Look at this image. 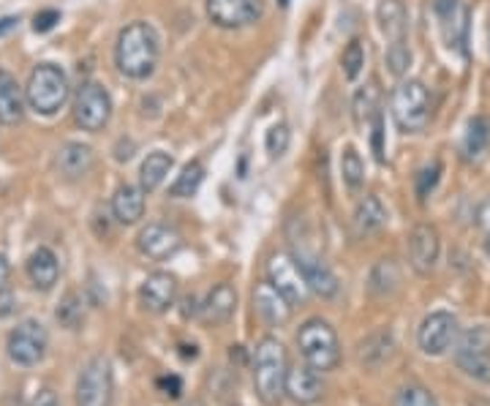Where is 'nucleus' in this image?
Returning a JSON list of instances; mask_svg holds the SVG:
<instances>
[{
  "instance_id": "f257e3e1",
  "label": "nucleus",
  "mask_w": 490,
  "mask_h": 406,
  "mask_svg": "<svg viewBox=\"0 0 490 406\" xmlns=\"http://www.w3.org/2000/svg\"><path fill=\"white\" fill-rule=\"evenodd\" d=\"M161 55L158 33L150 23H131L120 31L115 44V66L128 79L153 77Z\"/></svg>"
},
{
  "instance_id": "f03ea898",
  "label": "nucleus",
  "mask_w": 490,
  "mask_h": 406,
  "mask_svg": "<svg viewBox=\"0 0 490 406\" xmlns=\"http://www.w3.org/2000/svg\"><path fill=\"white\" fill-rule=\"evenodd\" d=\"M289 355L275 336H264L254 349V387L264 406H275L286 392Z\"/></svg>"
},
{
  "instance_id": "7ed1b4c3",
  "label": "nucleus",
  "mask_w": 490,
  "mask_h": 406,
  "mask_svg": "<svg viewBox=\"0 0 490 406\" xmlns=\"http://www.w3.org/2000/svg\"><path fill=\"white\" fill-rule=\"evenodd\" d=\"M297 346L302 360L316 368V371H333L341 363V341L336 328L321 319V317H310L300 325L297 330Z\"/></svg>"
},
{
  "instance_id": "20e7f679",
  "label": "nucleus",
  "mask_w": 490,
  "mask_h": 406,
  "mask_svg": "<svg viewBox=\"0 0 490 406\" xmlns=\"http://www.w3.org/2000/svg\"><path fill=\"white\" fill-rule=\"evenodd\" d=\"M69 77L63 74L60 66L55 63H39L33 71H31V79H28V88H25V98L31 104L33 112L39 115H58L66 101H69Z\"/></svg>"
},
{
  "instance_id": "39448f33",
  "label": "nucleus",
  "mask_w": 490,
  "mask_h": 406,
  "mask_svg": "<svg viewBox=\"0 0 490 406\" xmlns=\"http://www.w3.org/2000/svg\"><path fill=\"white\" fill-rule=\"evenodd\" d=\"M390 109L403 134H420L430 123V93L420 79H401L393 90Z\"/></svg>"
},
{
  "instance_id": "423d86ee",
  "label": "nucleus",
  "mask_w": 490,
  "mask_h": 406,
  "mask_svg": "<svg viewBox=\"0 0 490 406\" xmlns=\"http://www.w3.org/2000/svg\"><path fill=\"white\" fill-rule=\"evenodd\" d=\"M455 365L466 376L490 384V328L476 325L460 333L455 341Z\"/></svg>"
},
{
  "instance_id": "0eeeda50",
  "label": "nucleus",
  "mask_w": 490,
  "mask_h": 406,
  "mask_svg": "<svg viewBox=\"0 0 490 406\" xmlns=\"http://www.w3.org/2000/svg\"><path fill=\"white\" fill-rule=\"evenodd\" d=\"M77 406H112L115 401V376L106 357H93L85 363L74 390Z\"/></svg>"
},
{
  "instance_id": "6e6552de",
  "label": "nucleus",
  "mask_w": 490,
  "mask_h": 406,
  "mask_svg": "<svg viewBox=\"0 0 490 406\" xmlns=\"http://www.w3.org/2000/svg\"><path fill=\"white\" fill-rule=\"evenodd\" d=\"M267 281L291 303V306H305L310 300V287L302 276V270L297 267L294 256L278 251L267 259Z\"/></svg>"
},
{
  "instance_id": "1a4fd4ad",
  "label": "nucleus",
  "mask_w": 490,
  "mask_h": 406,
  "mask_svg": "<svg viewBox=\"0 0 490 406\" xmlns=\"http://www.w3.org/2000/svg\"><path fill=\"white\" fill-rule=\"evenodd\" d=\"M47 346H50V336H47L44 325L36 319L20 322L9 333V341H6V352H9L12 363H17L23 368L39 365L47 355Z\"/></svg>"
},
{
  "instance_id": "9d476101",
  "label": "nucleus",
  "mask_w": 490,
  "mask_h": 406,
  "mask_svg": "<svg viewBox=\"0 0 490 406\" xmlns=\"http://www.w3.org/2000/svg\"><path fill=\"white\" fill-rule=\"evenodd\" d=\"M433 14L439 20L441 39L458 55H468V33H471V14L463 0H433Z\"/></svg>"
},
{
  "instance_id": "9b49d317",
  "label": "nucleus",
  "mask_w": 490,
  "mask_h": 406,
  "mask_svg": "<svg viewBox=\"0 0 490 406\" xmlns=\"http://www.w3.org/2000/svg\"><path fill=\"white\" fill-rule=\"evenodd\" d=\"M112 117V98L104 85L98 82H85L82 90L77 93L74 101V120L85 131H101Z\"/></svg>"
},
{
  "instance_id": "f8f14e48",
  "label": "nucleus",
  "mask_w": 490,
  "mask_h": 406,
  "mask_svg": "<svg viewBox=\"0 0 490 406\" xmlns=\"http://www.w3.org/2000/svg\"><path fill=\"white\" fill-rule=\"evenodd\" d=\"M458 341V319L449 314V311H433L428 314L422 322H420V330H417V346L430 355V357H439L444 355L447 349H452Z\"/></svg>"
},
{
  "instance_id": "ddd939ff",
  "label": "nucleus",
  "mask_w": 490,
  "mask_h": 406,
  "mask_svg": "<svg viewBox=\"0 0 490 406\" xmlns=\"http://www.w3.org/2000/svg\"><path fill=\"white\" fill-rule=\"evenodd\" d=\"M262 0H208V17L216 28L240 31L262 17Z\"/></svg>"
},
{
  "instance_id": "4468645a",
  "label": "nucleus",
  "mask_w": 490,
  "mask_h": 406,
  "mask_svg": "<svg viewBox=\"0 0 490 406\" xmlns=\"http://www.w3.org/2000/svg\"><path fill=\"white\" fill-rule=\"evenodd\" d=\"M406 251H409V264L417 270L420 276H430L436 270L439 254H441V237L439 229L433 224H417L409 232L406 240Z\"/></svg>"
},
{
  "instance_id": "2eb2a0df",
  "label": "nucleus",
  "mask_w": 490,
  "mask_h": 406,
  "mask_svg": "<svg viewBox=\"0 0 490 406\" xmlns=\"http://www.w3.org/2000/svg\"><path fill=\"white\" fill-rule=\"evenodd\" d=\"M180 245H183V237H180V232H178L175 226H170V224L153 221V224H147V226L136 235V248H139L147 259H155V262L175 256V254L180 251Z\"/></svg>"
},
{
  "instance_id": "dca6fc26",
  "label": "nucleus",
  "mask_w": 490,
  "mask_h": 406,
  "mask_svg": "<svg viewBox=\"0 0 490 406\" xmlns=\"http://www.w3.org/2000/svg\"><path fill=\"white\" fill-rule=\"evenodd\" d=\"M294 262L297 267L302 270V276L310 287L313 295L324 298V300H333L338 292H341V284H338V276L330 270V264H327L324 259H319L316 254L310 251H300L294 254Z\"/></svg>"
},
{
  "instance_id": "f3484780",
  "label": "nucleus",
  "mask_w": 490,
  "mask_h": 406,
  "mask_svg": "<svg viewBox=\"0 0 490 406\" xmlns=\"http://www.w3.org/2000/svg\"><path fill=\"white\" fill-rule=\"evenodd\" d=\"M139 300L150 314H167L178 300V279L172 273H150L139 290Z\"/></svg>"
},
{
  "instance_id": "a211bd4d",
  "label": "nucleus",
  "mask_w": 490,
  "mask_h": 406,
  "mask_svg": "<svg viewBox=\"0 0 490 406\" xmlns=\"http://www.w3.org/2000/svg\"><path fill=\"white\" fill-rule=\"evenodd\" d=\"M254 309L259 314V319L267 325V328H283L289 319H291V303L270 284V281H262L256 284L254 290Z\"/></svg>"
},
{
  "instance_id": "6ab92c4d",
  "label": "nucleus",
  "mask_w": 490,
  "mask_h": 406,
  "mask_svg": "<svg viewBox=\"0 0 490 406\" xmlns=\"http://www.w3.org/2000/svg\"><path fill=\"white\" fill-rule=\"evenodd\" d=\"M324 392V384H321V376L316 368H310L308 363L305 365H289V374H286V395L300 403V406H310L321 398Z\"/></svg>"
},
{
  "instance_id": "aec40b11",
  "label": "nucleus",
  "mask_w": 490,
  "mask_h": 406,
  "mask_svg": "<svg viewBox=\"0 0 490 406\" xmlns=\"http://www.w3.org/2000/svg\"><path fill=\"white\" fill-rule=\"evenodd\" d=\"M25 88H20L17 77H12L6 69H0V123L14 125L25 115Z\"/></svg>"
},
{
  "instance_id": "412c9836",
  "label": "nucleus",
  "mask_w": 490,
  "mask_h": 406,
  "mask_svg": "<svg viewBox=\"0 0 490 406\" xmlns=\"http://www.w3.org/2000/svg\"><path fill=\"white\" fill-rule=\"evenodd\" d=\"M28 279L42 292H50L58 284V279H60V262H58L52 248L42 245V248H36L31 254V259H28Z\"/></svg>"
},
{
  "instance_id": "4be33fe9",
  "label": "nucleus",
  "mask_w": 490,
  "mask_h": 406,
  "mask_svg": "<svg viewBox=\"0 0 490 406\" xmlns=\"http://www.w3.org/2000/svg\"><path fill=\"white\" fill-rule=\"evenodd\" d=\"M352 226H355L357 237L376 235V232H382L387 226V208L382 205V199L376 194H365L357 202L355 216H352Z\"/></svg>"
},
{
  "instance_id": "5701e85b",
  "label": "nucleus",
  "mask_w": 490,
  "mask_h": 406,
  "mask_svg": "<svg viewBox=\"0 0 490 406\" xmlns=\"http://www.w3.org/2000/svg\"><path fill=\"white\" fill-rule=\"evenodd\" d=\"M237 309V292L232 284H218L210 290V295L205 298L199 314L208 325H227L235 317Z\"/></svg>"
},
{
  "instance_id": "b1692460",
  "label": "nucleus",
  "mask_w": 490,
  "mask_h": 406,
  "mask_svg": "<svg viewBox=\"0 0 490 406\" xmlns=\"http://www.w3.org/2000/svg\"><path fill=\"white\" fill-rule=\"evenodd\" d=\"M144 189L142 186H131V183H123L115 197H112V213L117 218V224L123 226H131L136 224L142 216H144Z\"/></svg>"
},
{
  "instance_id": "393cba45",
  "label": "nucleus",
  "mask_w": 490,
  "mask_h": 406,
  "mask_svg": "<svg viewBox=\"0 0 490 406\" xmlns=\"http://www.w3.org/2000/svg\"><path fill=\"white\" fill-rule=\"evenodd\" d=\"M58 170L66 180H82L93 170V148L82 143H66L58 153Z\"/></svg>"
},
{
  "instance_id": "a878e982",
  "label": "nucleus",
  "mask_w": 490,
  "mask_h": 406,
  "mask_svg": "<svg viewBox=\"0 0 490 406\" xmlns=\"http://www.w3.org/2000/svg\"><path fill=\"white\" fill-rule=\"evenodd\" d=\"M490 148V117L487 115H474L466 123V134L460 143V156L466 161H479Z\"/></svg>"
},
{
  "instance_id": "bb28decb",
  "label": "nucleus",
  "mask_w": 490,
  "mask_h": 406,
  "mask_svg": "<svg viewBox=\"0 0 490 406\" xmlns=\"http://www.w3.org/2000/svg\"><path fill=\"white\" fill-rule=\"evenodd\" d=\"M376 20L387 44L406 42V9L401 0H382L376 9Z\"/></svg>"
},
{
  "instance_id": "cd10ccee",
  "label": "nucleus",
  "mask_w": 490,
  "mask_h": 406,
  "mask_svg": "<svg viewBox=\"0 0 490 406\" xmlns=\"http://www.w3.org/2000/svg\"><path fill=\"white\" fill-rule=\"evenodd\" d=\"M172 167H175V159H172L170 153H163V151H153V153H147V159H144V161H142V167H139V186H142L144 191H155V189H161V186H163V180L170 178Z\"/></svg>"
},
{
  "instance_id": "c85d7f7f",
  "label": "nucleus",
  "mask_w": 490,
  "mask_h": 406,
  "mask_svg": "<svg viewBox=\"0 0 490 406\" xmlns=\"http://www.w3.org/2000/svg\"><path fill=\"white\" fill-rule=\"evenodd\" d=\"M379 104H382V90H379V82L371 79L368 85H363L355 98H352V109H355V120L357 125H365L374 120V115L379 112Z\"/></svg>"
},
{
  "instance_id": "c756f323",
  "label": "nucleus",
  "mask_w": 490,
  "mask_h": 406,
  "mask_svg": "<svg viewBox=\"0 0 490 406\" xmlns=\"http://www.w3.org/2000/svg\"><path fill=\"white\" fill-rule=\"evenodd\" d=\"M393 355V333L390 330H379L374 336H368L363 344H360V363L363 365H379L384 360H390Z\"/></svg>"
},
{
  "instance_id": "7c9ffc66",
  "label": "nucleus",
  "mask_w": 490,
  "mask_h": 406,
  "mask_svg": "<svg viewBox=\"0 0 490 406\" xmlns=\"http://www.w3.org/2000/svg\"><path fill=\"white\" fill-rule=\"evenodd\" d=\"M202 180H205V164L202 161H189L183 167V172L178 175V180L172 183L170 194L178 197V199H189V197H194L199 191Z\"/></svg>"
},
{
  "instance_id": "2f4dec72",
  "label": "nucleus",
  "mask_w": 490,
  "mask_h": 406,
  "mask_svg": "<svg viewBox=\"0 0 490 406\" xmlns=\"http://www.w3.org/2000/svg\"><path fill=\"white\" fill-rule=\"evenodd\" d=\"M341 178H344V186L352 194H360V189L365 183V164H363V159H360V153L355 148H347L344 156H341Z\"/></svg>"
},
{
  "instance_id": "473e14b6",
  "label": "nucleus",
  "mask_w": 490,
  "mask_h": 406,
  "mask_svg": "<svg viewBox=\"0 0 490 406\" xmlns=\"http://www.w3.org/2000/svg\"><path fill=\"white\" fill-rule=\"evenodd\" d=\"M401 281V273H398V264L393 259H382L376 267H374V273H371V290L376 295H387L395 290V284Z\"/></svg>"
},
{
  "instance_id": "72a5a7b5",
  "label": "nucleus",
  "mask_w": 490,
  "mask_h": 406,
  "mask_svg": "<svg viewBox=\"0 0 490 406\" xmlns=\"http://www.w3.org/2000/svg\"><path fill=\"white\" fill-rule=\"evenodd\" d=\"M341 69H344V77L349 82H355L363 74V69H365V47H363L360 39H352L347 44V50L341 55Z\"/></svg>"
},
{
  "instance_id": "f704fd0d",
  "label": "nucleus",
  "mask_w": 490,
  "mask_h": 406,
  "mask_svg": "<svg viewBox=\"0 0 490 406\" xmlns=\"http://www.w3.org/2000/svg\"><path fill=\"white\" fill-rule=\"evenodd\" d=\"M439 180H441V161H439V159H433V161H430V164H425V167L417 172V178H414V191H417V199H420V202H425V199L436 191Z\"/></svg>"
},
{
  "instance_id": "c9c22d12",
  "label": "nucleus",
  "mask_w": 490,
  "mask_h": 406,
  "mask_svg": "<svg viewBox=\"0 0 490 406\" xmlns=\"http://www.w3.org/2000/svg\"><path fill=\"white\" fill-rule=\"evenodd\" d=\"M55 317H58V322H60L63 328L77 330V328L82 325V319H85V314H82V298H79L77 292H69V295L60 300Z\"/></svg>"
},
{
  "instance_id": "e433bc0d",
  "label": "nucleus",
  "mask_w": 490,
  "mask_h": 406,
  "mask_svg": "<svg viewBox=\"0 0 490 406\" xmlns=\"http://www.w3.org/2000/svg\"><path fill=\"white\" fill-rule=\"evenodd\" d=\"M393 406H439V401L433 398V392L422 384H406L398 390L395 403Z\"/></svg>"
},
{
  "instance_id": "4c0bfd02",
  "label": "nucleus",
  "mask_w": 490,
  "mask_h": 406,
  "mask_svg": "<svg viewBox=\"0 0 490 406\" xmlns=\"http://www.w3.org/2000/svg\"><path fill=\"white\" fill-rule=\"evenodd\" d=\"M411 66V50L406 42H395V44H387V69L393 77H403Z\"/></svg>"
},
{
  "instance_id": "58836bf2",
  "label": "nucleus",
  "mask_w": 490,
  "mask_h": 406,
  "mask_svg": "<svg viewBox=\"0 0 490 406\" xmlns=\"http://www.w3.org/2000/svg\"><path fill=\"white\" fill-rule=\"evenodd\" d=\"M289 143H291V131L286 123H275L270 131H267V137H264V145H267V153L273 159H281L286 151H289Z\"/></svg>"
},
{
  "instance_id": "ea45409f",
  "label": "nucleus",
  "mask_w": 490,
  "mask_h": 406,
  "mask_svg": "<svg viewBox=\"0 0 490 406\" xmlns=\"http://www.w3.org/2000/svg\"><path fill=\"white\" fill-rule=\"evenodd\" d=\"M368 128H371V151H374V159L379 161V164H384L387 161V151H384V115H382V109L374 115V120L368 123Z\"/></svg>"
},
{
  "instance_id": "a19ab883",
  "label": "nucleus",
  "mask_w": 490,
  "mask_h": 406,
  "mask_svg": "<svg viewBox=\"0 0 490 406\" xmlns=\"http://www.w3.org/2000/svg\"><path fill=\"white\" fill-rule=\"evenodd\" d=\"M155 387H158L163 395H170V398H180V392H183V379H180V376H175V374H163V376H158V379H155Z\"/></svg>"
},
{
  "instance_id": "79ce46f5",
  "label": "nucleus",
  "mask_w": 490,
  "mask_h": 406,
  "mask_svg": "<svg viewBox=\"0 0 490 406\" xmlns=\"http://www.w3.org/2000/svg\"><path fill=\"white\" fill-rule=\"evenodd\" d=\"M58 23H60V12H55V9H44V12H39V14H36V20H33V31H36V33H50Z\"/></svg>"
},
{
  "instance_id": "37998d69",
  "label": "nucleus",
  "mask_w": 490,
  "mask_h": 406,
  "mask_svg": "<svg viewBox=\"0 0 490 406\" xmlns=\"http://www.w3.org/2000/svg\"><path fill=\"white\" fill-rule=\"evenodd\" d=\"M28 406H60V401H58V395H55L50 387H44V390H39V392L31 398Z\"/></svg>"
},
{
  "instance_id": "c03bdc74",
  "label": "nucleus",
  "mask_w": 490,
  "mask_h": 406,
  "mask_svg": "<svg viewBox=\"0 0 490 406\" xmlns=\"http://www.w3.org/2000/svg\"><path fill=\"white\" fill-rule=\"evenodd\" d=\"M14 306H17L14 295H12L9 290H0V317H9V314H14Z\"/></svg>"
},
{
  "instance_id": "a18cd8bd",
  "label": "nucleus",
  "mask_w": 490,
  "mask_h": 406,
  "mask_svg": "<svg viewBox=\"0 0 490 406\" xmlns=\"http://www.w3.org/2000/svg\"><path fill=\"white\" fill-rule=\"evenodd\" d=\"M9 273H12L9 259H6V254H0V290H6V284H9Z\"/></svg>"
},
{
  "instance_id": "49530a36",
  "label": "nucleus",
  "mask_w": 490,
  "mask_h": 406,
  "mask_svg": "<svg viewBox=\"0 0 490 406\" xmlns=\"http://www.w3.org/2000/svg\"><path fill=\"white\" fill-rule=\"evenodd\" d=\"M17 23H20V17H4V20H0V36H6L9 31H14Z\"/></svg>"
},
{
  "instance_id": "de8ad7c7",
  "label": "nucleus",
  "mask_w": 490,
  "mask_h": 406,
  "mask_svg": "<svg viewBox=\"0 0 490 406\" xmlns=\"http://www.w3.org/2000/svg\"><path fill=\"white\" fill-rule=\"evenodd\" d=\"M485 254H487V259H490V232H487V240H485Z\"/></svg>"
},
{
  "instance_id": "09e8293b",
  "label": "nucleus",
  "mask_w": 490,
  "mask_h": 406,
  "mask_svg": "<svg viewBox=\"0 0 490 406\" xmlns=\"http://www.w3.org/2000/svg\"><path fill=\"white\" fill-rule=\"evenodd\" d=\"M278 4H281V6H289V0H278Z\"/></svg>"
}]
</instances>
